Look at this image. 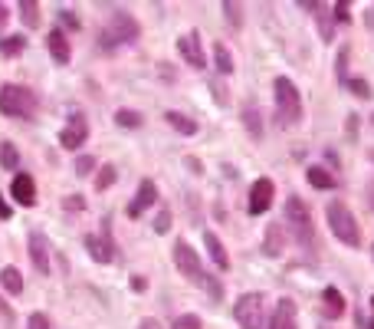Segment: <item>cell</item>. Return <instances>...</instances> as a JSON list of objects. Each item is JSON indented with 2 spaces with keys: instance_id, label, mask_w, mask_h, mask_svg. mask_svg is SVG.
I'll use <instances>...</instances> for the list:
<instances>
[{
  "instance_id": "obj_41",
  "label": "cell",
  "mask_w": 374,
  "mask_h": 329,
  "mask_svg": "<svg viewBox=\"0 0 374 329\" xmlns=\"http://www.w3.org/2000/svg\"><path fill=\"white\" fill-rule=\"evenodd\" d=\"M63 208H69V211H82L86 208V201H82V195H69L63 201Z\"/></svg>"
},
{
  "instance_id": "obj_48",
  "label": "cell",
  "mask_w": 374,
  "mask_h": 329,
  "mask_svg": "<svg viewBox=\"0 0 374 329\" xmlns=\"http://www.w3.org/2000/svg\"><path fill=\"white\" fill-rule=\"evenodd\" d=\"M138 329H158V319H145Z\"/></svg>"
},
{
  "instance_id": "obj_28",
  "label": "cell",
  "mask_w": 374,
  "mask_h": 329,
  "mask_svg": "<svg viewBox=\"0 0 374 329\" xmlns=\"http://www.w3.org/2000/svg\"><path fill=\"white\" fill-rule=\"evenodd\" d=\"M115 178H118L115 164H102L96 172V191H108V188L115 185Z\"/></svg>"
},
{
  "instance_id": "obj_3",
  "label": "cell",
  "mask_w": 374,
  "mask_h": 329,
  "mask_svg": "<svg viewBox=\"0 0 374 329\" xmlns=\"http://www.w3.org/2000/svg\"><path fill=\"white\" fill-rule=\"evenodd\" d=\"M36 106H40V99L36 92L27 86H0V112L3 115H10V119H33L36 115Z\"/></svg>"
},
{
  "instance_id": "obj_42",
  "label": "cell",
  "mask_w": 374,
  "mask_h": 329,
  "mask_svg": "<svg viewBox=\"0 0 374 329\" xmlns=\"http://www.w3.org/2000/svg\"><path fill=\"white\" fill-rule=\"evenodd\" d=\"M129 286H131V293H145V290H148V280H145V276H138V274H135V276H131V280H129Z\"/></svg>"
},
{
  "instance_id": "obj_20",
  "label": "cell",
  "mask_w": 374,
  "mask_h": 329,
  "mask_svg": "<svg viewBox=\"0 0 374 329\" xmlns=\"http://www.w3.org/2000/svg\"><path fill=\"white\" fill-rule=\"evenodd\" d=\"M203 244H207V253H210V260H214L220 270H226V267H230V257H226L224 244H220V237H217L214 230H207V234H203Z\"/></svg>"
},
{
  "instance_id": "obj_4",
  "label": "cell",
  "mask_w": 374,
  "mask_h": 329,
  "mask_svg": "<svg viewBox=\"0 0 374 329\" xmlns=\"http://www.w3.org/2000/svg\"><path fill=\"white\" fill-rule=\"evenodd\" d=\"M138 33H141L138 20H135L129 10H118L115 17L108 20L106 30L99 33V46H102V50H112V46H118V43H131V40H138Z\"/></svg>"
},
{
  "instance_id": "obj_19",
  "label": "cell",
  "mask_w": 374,
  "mask_h": 329,
  "mask_svg": "<svg viewBox=\"0 0 374 329\" xmlns=\"http://www.w3.org/2000/svg\"><path fill=\"white\" fill-rule=\"evenodd\" d=\"M305 178H309V185L315 188V191H331V188L338 185V181H335V175H331V172H325L322 164H309V168H305Z\"/></svg>"
},
{
  "instance_id": "obj_33",
  "label": "cell",
  "mask_w": 374,
  "mask_h": 329,
  "mask_svg": "<svg viewBox=\"0 0 374 329\" xmlns=\"http://www.w3.org/2000/svg\"><path fill=\"white\" fill-rule=\"evenodd\" d=\"M171 329H203V323L197 313H184V316H178L171 323Z\"/></svg>"
},
{
  "instance_id": "obj_45",
  "label": "cell",
  "mask_w": 374,
  "mask_h": 329,
  "mask_svg": "<svg viewBox=\"0 0 374 329\" xmlns=\"http://www.w3.org/2000/svg\"><path fill=\"white\" fill-rule=\"evenodd\" d=\"M358 119H361V115H348V125H345L348 139H354V135H358Z\"/></svg>"
},
{
  "instance_id": "obj_38",
  "label": "cell",
  "mask_w": 374,
  "mask_h": 329,
  "mask_svg": "<svg viewBox=\"0 0 374 329\" xmlns=\"http://www.w3.org/2000/svg\"><path fill=\"white\" fill-rule=\"evenodd\" d=\"M210 92H214V102H217V106H226V102H230V89H226L224 83H217V79L210 83Z\"/></svg>"
},
{
  "instance_id": "obj_2",
  "label": "cell",
  "mask_w": 374,
  "mask_h": 329,
  "mask_svg": "<svg viewBox=\"0 0 374 329\" xmlns=\"http://www.w3.org/2000/svg\"><path fill=\"white\" fill-rule=\"evenodd\" d=\"M273 96H276L279 125H286V129L299 125V119H302V96H299V89H296V83H292L289 76H276V83H273Z\"/></svg>"
},
{
  "instance_id": "obj_6",
  "label": "cell",
  "mask_w": 374,
  "mask_h": 329,
  "mask_svg": "<svg viewBox=\"0 0 374 329\" xmlns=\"http://www.w3.org/2000/svg\"><path fill=\"white\" fill-rule=\"evenodd\" d=\"M174 267L181 270L187 280L194 284H203V270H201V257L187 241H174Z\"/></svg>"
},
{
  "instance_id": "obj_50",
  "label": "cell",
  "mask_w": 374,
  "mask_h": 329,
  "mask_svg": "<svg viewBox=\"0 0 374 329\" xmlns=\"http://www.w3.org/2000/svg\"><path fill=\"white\" fill-rule=\"evenodd\" d=\"M368 329H374V296H371V323H368Z\"/></svg>"
},
{
  "instance_id": "obj_51",
  "label": "cell",
  "mask_w": 374,
  "mask_h": 329,
  "mask_svg": "<svg viewBox=\"0 0 374 329\" xmlns=\"http://www.w3.org/2000/svg\"><path fill=\"white\" fill-rule=\"evenodd\" d=\"M371 260H374V244H371Z\"/></svg>"
},
{
  "instance_id": "obj_9",
  "label": "cell",
  "mask_w": 374,
  "mask_h": 329,
  "mask_svg": "<svg viewBox=\"0 0 374 329\" xmlns=\"http://www.w3.org/2000/svg\"><path fill=\"white\" fill-rule=\"evenodd\" d=\"M86 139H89V122H86V115L82 112H73L69 119H66V129L59 132V145L63 148H79V145H86Z\"/></svg>"
},
{
  "instance_id": "obj_10",
  "label": "cell",
  "mask_w": 374,
  "mask_h": 329,
  "mask_svg": "<svg viewBox=\"0 0 374 329\" xmlns=\"http://www.w3.org/2000/svg\"><path fill=\"white\" fill-rule=\"evenodd\" d=\"M273 197H276V188L269 178H257L253 188H250V201H246V211L250 214H266L269 204H273Z\"/></svg>"
},
{
  "instance_id": "obj_17",
  "label": "cell",
  "mask_w": 374,
  "mask_h": 329,
  "mask_svg": "<svg viewBox=\"0 0 374 329\" xmlns=\"http://www.w3.org/2000/svg\"><path fill=\"white\" fill-rule=\"evenodd\" d=\"M322 309H325V316H329V319H342L345 316V296H342V290L325 286V290H322Z\"/></svg>"
},
{
  "instance_id": "obj_44",
  "label": "cell",
  "mask_w": 374,
  "mask_h": 329,
  "mask_svg": "<svg viewBox=\"0 0 374 329\" xmlns=\"http://www.w3.org/2000/svg\"><path fill=\"white\" fill-rule=\"evenodd\" d=\"M184 164L191 168L194 175H203V164H201V158H194V155H187V158H184Z\"/></svg>"
},
{
  "instance_id": "obj_47",
  "label": "cell",
  "mask_w": 374,
  "mask_h": 329,
  "mask_svg": "<svg viewBox=\"0 0 374 329\" xmlns=\"http://www.w3.org/2000/svg\"><path fill=\"white\" fill-rule=\"evenodd\" d=\"M10 20V10H7V7H3V4H0V27H3V23Z\"/></svg>"
},
{
  "instance_id": "obj_7",
  "label": "cell",
  "mask_w": 374,
  "mask_h": 329,
  "mask_svg": "<svg viewBox=\"0 0 374 329\" xmlns=\"http://www.w3.org/2000/svg\"><path fill=\"white\" fill-rule=\"evenodd\" d=\"M286 220L292 224V230H296V241L312 244V214L299 197H289L286 201Z\"/></svg>"
},
{
  "instance_id": "obj_40",
  "label": "cell",
  "mask_w": 374,
  "mask_h": 329,
  "mask_svg": "<svg viewBox=\"0 0 374 329\" xmlns=\"http://www.w3.org/2000/svg\"><path fill=\"white\" fill-rule=\"evenodd\" d=\"M331 13H335V20H338V23H348V20H352V13H348V4H345V0H338V4L331 7Z\"/></svg>"
},
{
  "instance_id": "obj_49",
  "label": "cell",
  "mask_w": 374,
  "mask_h": 329,
  "mask_svg": "<svg viewBox=\"0 0 374 329\" xmlns=\"http://www.w3.org/2000/svg\"><path fill=\"white\" fill-rule=\"evenodd\" d=\"M364 23H368V27H371V30H374V7H371V10H368V17H364Z\"/></svg>"
},
{
  "instance_id": "obj_31",
  "label": "cell",
  "mask_w": 374,
  "mask_h": 329,
  "mask_svg": "<svg viewBox=\"0 0 374 329\" xmlns=\"http://www.w3.org/2000/svg\"><path fill=\"white\" fill-rule=\"evenodd\" d=\"M224 13H226V20H230V27H233V30H240V27H243V7H240V4L226 0V4H224Z\"/></svg>"
},
{
  "instance_id": "obj_29",
  "label": "cell",
  "mask_w": 374,
  "mask_h": 329,
  "mask_svg": "<svg viewBox=\"0 0 374 329\" xmlns=\"http://www.w3.org/2000/svg\"><path fill=\"white\" fill-rule=\"evenodd\" d=\"M141 122H145V115L135 109H118L115 112V125H122V129H138Z\"/></svg>"
},
{
  "instance_id": "obj_34",
  "label": "cell",
  "mask_w": 374,
  "mask_h": 329,
  "mask_svg": "<svg viewBox=\"0 0 374 329\" xmlns=\"http://www.w3.org/2000/svg\"><path fill=\"white\" fill-rule=\"evenodd\" d=\"M92 172H96V158H92V155H79V158H75V175L89 178Z\"/></svg>"
},
{
  "instance_id": "obj_26",
  "label": "cell",
  "mask_w": 374,
  "mask_h": 329,
  "mask_svg": "<svg viewBox=\"0 0 374 329\" xmlns=\"http://www.w3.org/2000/svg\"><path fill=\"white\" fill-rule=\"evenodd\" d=\"M20 20H23V27H40V4H33V0H20Z\"/></svg>"
},
{
  "instance_id": "obj_24",
  "label": "cell",
  "mask_w": 374,
  "mask_h": 329,
  "mask_svg": "<svg viewBox=\"0 0 374 329\" xmlns=\"http://www.w3.org/2000/svg\"><path fill=\"white\" fill-rule=\"evenodd\" d=\"M214 66H217V73H224V76H230V73L236 69V66H233V53H230L224 43L214 46Z\"/></svg>"
},
{
  "instance_id": "obj_14",
  "label": "cell",
  "mask_w": 374,
  "mask_h": 329,
  "mask_svg": "<svg viewBox=\"0 0 374 329\" xmlns=\"http://www.w3.org/2000/svg\"><path fill=\"white\" fill-rule=\"evenodd\" d=\"M154 201H158V185H154L151 178H145L138 185V191H135V201L129 204V218H141V211L151 208Z\"/></svg>"
},
{
  "instance_id": "obj_1",
  "label": "cell",
  "mask_w": 374,
  "mask_h": 329,
  "mask_svg": "<svg viewBox=\"0 0 374 329\" xmlns=\"http://www.w3.org/2000/svg\"><path fill=\"white\" fill-rule=\"evenodd\" d=\"M325 220H329V230L345 244V247H361V227H358V220L354 214L348 211L345 201H329V208H325Z\"/></svg>"
},
{
  "instance_id": "obj_35",
  "label": "cell",
  "mask_w": 374,
  "mask_h": 329,
  "mask_svg": "<svg viewBox=\"0 0 374 329\" xmlns=\"http://www.w3.org/2000/svg\"><path fill=\"white\" fill-rule=\"evenodd\" d=\"M203 284H207V290H210V300H224V284H220V276H210V274H203Z\"/></svg>"
},
{
  "instance_id": "obj_37",
  "label": "cell",
  "mask_w": 374,
  "mask_h": 329,
  "mask_svg": "<svg viewBox=\"0 0 374 329\" xmlns=\"http://www.w3.org/2000/svg\"><path fill=\"white\" fill-rule=\"evenodd\" d=\"M154 230H158V234H168V230H171V208L158 211V218H154Z\"/></svg>"
},
{
  "instance_id": "obj_13",
  "label": "cell",
  "mask_w": 374,
  "mask_h": 329,
  "mask_svg": "<svg viewBox=\"0 0 374 329\" xmlns=\"http://www.w3.org/2000/svg\"><path fill=\"white\" fill-rule=\"evenodd\" d=\"M30 260L40 270V276H50V244L40 230H30Z\"/></svg>"
},
{
  "instance_id": "obj_12",
  "label": "cell",
  "mask_w": 374,
  "mask_h": 329,
  "mask_svg": "<svg viewBox=\"0 0 374 329\" xmlns=\"http://www.w3.org/2000/svg\"><path fill=\"white\" fill-rule=\"evenodd\" d=\"M10 195H13V201H17L20 208H33V204H36V185H33V175L17 172L13 181H10Z\"/></svg>"
},
{
  "instance_id": "obj_46",
  "label": "cell",
  "mask_w": 374,
  "mask_h": 329,
  "mask_svg": "<svg viewBox=\"0 0 374 329\" xmlns=\"http://www.w3.org/2000/svg\"><path fill=\"white\" fill-rule=\"evenodd\" d=\"M13 211H10V204H7V201H3V195H0V220H7L10 218Z\"/></svg>"
},
{
  "instance_id": "obj_36",
  "label": "cell",
  "mask_w": 374,
  "mask_h": 329,
  "mask_svg": "<svg viewBox=\"0 0 374 329\" xmlns=\"http://www.w3.org/2000/svg\"><path fill=\"white\" fill-rule=\"evenodd\" d=\"M345 86L352 89L358 99H371V86H368V79H348Z\"/></svg>"
},
{
  "instance_id": "obj_39",
  "label": "cell",
  "mask_w": 374,
  "mask_h": 329,
  "mask_svg": "<svg viewBox=\"0 0 374 329\" xmlns=\"http://www.w3.org/2000/svg\"><path fill=\"white\" fill-rule=\"evenodd\" d=\"M27 329H50V316H46V313H30Z\"/></svg>"
},
{
  "instance_id": "obj_5",
  "label": "cell",
  "mask_w": 374,
  "mask_h": 329,
  "mask_svg": "<svg viewBox=\"0 0 374 329\" xmlns=\"http://www.w3.org/2000/svg\"><path fill=\"white\" fill-rule=\"evenodd\" d=\"M233 316L240 323V329H263V293H243L236 300Z\"/></svg>"
},
{
  "instance_id": "obj_21",
  "label": "cell",
  "mask_w": 374,
  "mask_h": 329,
  "mask_svg": "<svg viewBox=\"0 0 374 329\" xmlns=\"http://www.w3.org/2000/svg\"><path fill=\"white\" fill-rule=\"evenodd\" d=\"M243 125H246V132L253 135V139H263V122H259V109H257V102H246L243 106Z\"/></svg>"
},
{
  "instance_id": "obj_23",
  "label": "cell",
  "mask_w": 374,
  "mask_h": 329,
  "mask_svg": "<svg viewBox=\"0 0 374 329\" xmlns=\"http://www.w3.org/2000/svg\"><path fill=\"white\" fill-rule=\"evenodd\" d=\"M164 119H168V125H171L174 132H181V135H194V132H197V122L187 119L184 112H164Z\"/></svg>"
},
{
  "instance_id": "obj_43",
  "label": "cell",
  "mask_w": 374,
  "mask_h": 329,
  "mask_svg": "<svg viewBox=\"0 0 374 329\" xmlns=\"http://www.w3.org/2000/svg\"><path fill=\"white\" fill-rule=\"evenodd\" d=\"M59 20H63L69 30H79V17H75L73 10H63V13H59Z\"/></svg>"
},
{
  "instance_id": "obj_18",
  "label": "cell",
  "mask_w": 374,
  "mask_h": 329,
  "mask_svg": "<svg viewBox=\"0 0 374 329\" xmlns=\"http://www.w3.org/2000/svg\"><path fill=\"white\" fill-rule=\"evenodd\" d=\"M282 247H286V227H282V224H269V227H266V241H263V251H266L269 257H279V253H282Z\"/></svg>"
},
{
  "instance_id": "obj_8",
  "label": "cell",
  "mask_w": 374,
  "mask_h": 329,
  "mask_svg": "<svg viewBox=\"0 0 374 329\" xmlns=\"http://www.w3.org/2000/svg\"><path fill=\"white\" fill-rule=\"evenodd\" d=\"M86 251L96 263H112L115 260V244H112V227H108V218L102 220V237L96 234H86Z\"/></svg>"
},
{
  "instance_id": "obj_27",
  "label": "cell",
  "mask_w": 374,
  "mask_h": 329,
  "mask_svg": "<svg viewBox=\"0 0 374 329\" xmlns=\"http://www.w3.org/2000/svg\"><path fill=\"white\" fill-rule=\"evenodd\" d=\"M20 164V152L13 148V142H0V168L3 172H13Z\"/></svg>"
},
{
  "instance_id": "obj_53",
  "label": "cell",
  "mask_w": 374,
  "mask_h": 329,
  "mask_svg": "<svg viewBox=\"0 0 374 329\" xmlns=\"http://www.w3.org/2000/svg\"><path fill=\"white\" fill-rule=\"evenodd\" d=\"M371 158H374V152H371Z\"/></svg>"
},
{
  "instance_id": "obj_52",
  "label": "cell",
  "mask_w": 374,
  "mask_h": 329,
  "mask_svg": "<svg viewBox=\"0 0 374 329\" xmlns=\"http://www.w3.org/2000/svg\"><path fill=\"white\" fill-rule=\"evenodd\" d=\"M371 125H374V115H371Z\"/></svg>"
},
{
  "instance_id": "obj_15",
  "label": "cell",
  "mask_w": 374,
  "mask_h": 329,
  "mask_svg": "<svg viewBox=\"0 0 374 329\" xmlns=\"http://www.w3.org/2000/svg\"><path fill=\"white\" fill-rule=\"evenodd\" d=\"M269 329H299L296 326V303H292L289 296H282L276 303V313L269 319Z\"/></svg>"
},
{
  "instance_id": "obj_22",
  "label": "cell",
  "mask_w": 374,
  "mask_h": 329,
  "mask_svg": "<svg viewBox=\"0 0 374 329\" xmlns=\"http://www.w3.org/2000/svg\"><path fill=\"white\" fill-rule=\"evenodd\" d=\"M0 286H3V290H7V293H23V276H20V270H17V267H3V270H0Z\"/></svg>"
},
{
  "instance_id": "obj_16",
  "label": "cell",
  "mask_w": 374,
  "mask_h": 329,
  "mask_svg": "<svg viewBox=\"0 0 374 329\" xmlns=\"http://www.w3.org/2000/svg\"><path fill=\"white\" fill-rule=\"evenodd\" d=\"M46 43H50V56H53V63H59V66L69 63V56H73V50H69V40H66L63 27H56V30H50V36H46Z\"/></svg>"
},
{
  "instance_id": "obj_30",
  "label": "cell",
  "mask_w": 374,
  "mask_h": 329,
  "mask_svg": "<svg viewBox=\"0 0 374 329\" xmlns=\"http://www.w3.org/2000/svg\"><path fill=\"white\" fill-rule=\"evenodd\" d=\"M319 33L325 43L335 40V17H329V7H325V4H322V10H319Z\"/></svg>"
},
{
  "instance_id": "obj_32",
  "label": "cell",
  "mask_w": 374,
  "mask_h": 329,
  "mask_svg": "<svg viewBox=\"0 0 374 329\" xmlns=\"http://www.w3.org/2000/svg\"><path fill=\"white\" fill-rule=\"evenodd\" d=\"M348 53H352V50H348V46H342V50H338V59H335V76H338V83H348Z\"/></svg>"
},
{
  "instance_id": "obj_25",
  "label": "cell",
  "mask_w": 374,
  "mask_h": 329,
  "mask_svg": "<svg viewBox=\"0 0 374 329\" xmlns=\"http://www.w3.org/2000/svg\"><path fill=\"white\" fill-rule=\"evenodd\" d=\"M27 50V36L13 33V36H0V56H17Z\"/></svg>"
},
{
  "instance_id": "obj_11",
  "label": "cell",
  "mask_w": 374,
  "mask_h": 329,
  "mask_svg": "<svg viewBox=\"0 0 374 329\" xmlns=\"http://www.w3.org/2000/svg\"><path fill=\"white\" fill-rule=\"evenodd\" d=\"M178 50H181L184 63L194 66V69H203V66H207V56H203V46H201V36H197V30L184 33L181 40H178Z\"/></svg>"
}]
</instances>
